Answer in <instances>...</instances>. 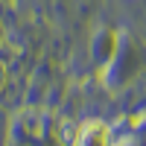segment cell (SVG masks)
Segmentation results:
<instances>
[{"instance_id": "6da1fadb", "label": "cell", "mask_w": 146, "mask_h": 146, "mask_svg": "<svg viewBox=\"0 0 146 146\" xmlns=\"http://www.w3.org/2000/svg\"><path fill=\"white\" fill-rule=\"evenodd\" d=\"M73 146H114L111 140V129L100 120H91V123H85L79 131H76V140Z\"/></svg>"}, {"instance_id": "7a4b0ae2", "label": "cell", "mask_w": 146, "mask_h": 146, "mask_svg": "<svg viewBox=\"0 0 146 146\" xmlns=\"http://www.w3.org/2000/svg\"><path fill=\"white\" fill-rule=\"evenodd\" d=\"M3 85H6V64L0 62V91H3Z\"/></svg>"}]
</instances>
